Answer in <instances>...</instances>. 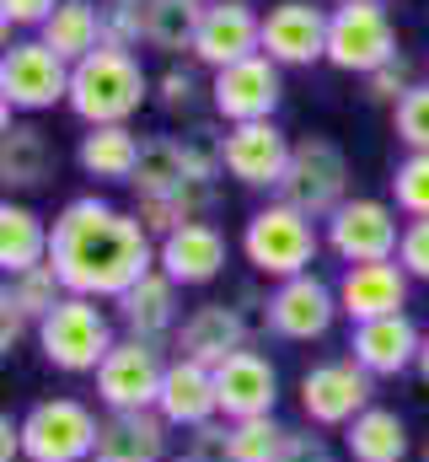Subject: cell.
I'll return each mask as SVG.
<instances>
[{
  "label": "cell",
  "instance_id": "obj_50",
  "mask_svg": "<svg viewBox=\"0 0 429 462\" xmlns=\"http://www.w3.org/2000/svg\"><path fill=\"white\" fill-rule=\"evenodd\" d=\"M338 5H354V0H338Z\"/></svg>",
  "mask_w": 429,
  "mask_h": 462
},
{
  "label": "cell",
  "instance_id": "obj_9",
  "mask_svg": "<svg viewBox=\"0 0 429 462\" xmlns=\"http://www.w3.org/2000/svg\"><path fill=\"white\" fill-rule=\"evenodd\" d=\"M0 97H5V114L11 108L43 114L70 97V65L43 38H16L0 60Z\"/></svg>",
  "mask_w": 429,
  "mask_h": 462
},
{
  "label": "cell",
  "instance_id": "obj_23",
  "mask_svg": "<svg viewBox=\"0 0 429 462\" xmlns=\"http://www.w3.org/2000/svg\"><path fill=\"white\" fill-rule=\"evenodd\" d=\"M225 253H231L225 231L214 221H194V226H178L172 236L156 242V269L172 274L178 285H210L225 269Z\"/></svg>",
  "mask_w": 429,
  "mask_h": 462
},
{
  "label": "cell",
  "instance_id": "obj_1",
  "mask_svg": "<svg viewBox=\"0 0 429 462\" xmlns=\"http://www.w3.org/2000/svg\"><path fill=\"white\" fill-rule=\"evenodd\" d=\"M49 263L59 269L70 296L118 301L129 285H140L156 269V236L145 231L140 216L107 205L97 194H81L54 216Z\"/></svg>",
  "mask_w": 429,
  "mask_h": 462
},
{
  "label": "cell",
  "instance_id": "obj_10",
  "mask_svg": "<svg viewBox=\"0 0 429 462\" xmlns=\"http://www.w3.org/2000/svg\"><path fill=\"white\" fill-rule=\"evenodd\" d=\"M161 382H167V355H161V345H145V339H129V334L97 365V398H103L107 414L156 409L161 403Z\"/></svg>",
  "mask_w": 429,
  "mask_h": 462
},
{
  "label": "cell",
  "instance_id": "obj_7",
  "mask_svg": "<svg viewBox=\"0 0 429 462\" xmlns=\"http://www.w3.org/2000/svg\"><path fill=\"white\" fill-rule=\"evenodd\" d=\"M397 60V27L381 0H354L327 16V65L349 76H376Z\"/></svg>",
  "mask_w": 429,
  "mask_h": 462
},
{
  "label": "cell",
  "instance_id": "obj_51",
  "mask_svg": "<svg viewBox=\"0 0 429 462\" xmlns=\"http://www.w3.org/2000/svg\"><path fill=\"white\" fill-rule=\"evenodd\" d=\"M199 5H214V0H199Z\"/></svg>",
  "mask_w": 429,
  "mask_h": 462
},
{
  "label": "cell",
  "instance_id": "obj_8",
  "mask_svg": "<svg viewBox=\"0 0 429 462\" xmlns=\"http://www.w3.org/2000/svg\"><path fill=\"white\" fill-rule=\"evenodd\" d=\"M301 414L317 425V430H349L365 409H370V393H376V376L343 355V360H317L306 376H301Z\"/></svg>",
  "mask_w": 429,
  "mask_h": 462
},
{
  "label": "cell",
  "instance_id": "obj_46",
  "mask_svg": "<svg viewBox=\"0 0 429 462\" xmlns=\"http://www.w3.org/2000/svg\"><path fill=\"white\" fill-rule=\"evenodd\" d=\"M0 462H22V420L0 414Z\"/></svg>",
  "mask_w": 429,
  "mask_h": 462
},
{
  "label": "cell",
  "instance_id": "obj_41",
  "mask_svg": "<svg viewBox=\"0 0 429 462\" xmlns=\"http://www.w3.org/2000/svg\"><path fill=\"white\" fill-rule=\"evenodd\" d=\"M188 457L194 462H231V420H210L188 430Z\"/></svg>",
  "mask_w": 429,
  "mask_h": 462
},
{
  "label": "cell",
  "instance_id": "obj_20",
  "mask_svg": "<svg viewBox=\"0 0 429 462\" xmlns=\"http://www.w3.org/2000/svg\"><path fill=\"white\" fill-rule=\"evenodd\" d=\"M419 345H424V328L408 312L354 323V334H349V355L370 376H403V371H414L419 365Z\"/></svg>",
  "mask_w": 429,
  "mask_h": 462
},
{
  "label": "cell",
  "instance_id": "obj_3",
  "mask_svg": "<svg viewBox=\"0 0 429 462\" xmlns=\"http://www.w3.org/2000/svg\"><path fill=\"white\" fill-rule=\"evenodd\" d=\"M322 247V231L312 216H301L296 205L285 199H269L263 210L247 216V231H242V253L258 274H269L274 285L279 280H296V274H312Z\"/></svg>",
  "mask_w": 429,
  "mask_h": 462
},
{
  "label": "cell",
  "instance_id": "obj_28",
  "mask_svg": "<svg viewBox=\"0 0 429 462\" xmlns=\"http://www.w3.org/2000/svg\"><path fill=\"white\" fill-rule=\"evenodd\" d=\"M49 247H54V226H43L38 210L11 205V199L0 205V269H5V280L49 263Z\"/></svg>",
  "mask_w": 429,
  "mask_h": 462
},
{
  "label": "cell",
  "instance_id": "obj_25",
  "mask_svg": "<svg viewBox=\"0 0 429 462\" xmlns=\"http://www.w3.org/2000/svg\"><path fill=\"white\" fill-rule=\"evenodd\" d=\"M140 151H145V140H140L129 124H103V129H87V134H81L76 162H81L87 178H103V183H134Z\"/></svg>",
  "mask_w": 429,
  "mask_h": 462
},
{
  "label": "cell",
  "instance_id": "obj_42",
  "mask_svg": "<svg viewBox=\"0 0 429 462\" xmlns=\"http://www.w3.org/2000/svg\"><path fill=\"white\" fill-rule=\"evenodd\" d=\"M397 263H403L414 280H429V216H419V221H408V226H403Z\"/></svg>",
  "mask_w": 429,
  "mask_h": 462
},
{
  "label": "cell",
  "instance_id": "obj_35",
  "mask_svg": "<svg viewBox=\"0 0 429 462\" xmlns=\"http://www.w3.org/2000/svg\"><path fill=\"white\" fill-rule=\"evenodd\" d=\"M178 145H183V156H188V172H194V178L214 183V178L225 172V129H220V124H210V118L188 124V129L178 134Z\"/></svg>",
  "mask_w": 429,
  "mask_h": 462
},
{
  "label": "cell",
  "instance_id": "obj_16",
  "mask_svg": "<svg viewBox=\"0 0 429 462\" xmlns=\"http://www.w3.org/2000/svg\"><path fill=\"white\" fill-rule=\"evenodd\" d=\"M214 393H220V420H258L274 414L279 403V371L263 349L247 345L214 365Z\"/></svg>",
  "mask_w": 429,
  "mask_h": 462
},
{
  "label": "cell",
  "instance_id": "obj_44",
  "mask_svg": "<svg viewBox=\"0 0 429 462\" xmlns=\"http://www.w3.org/2000/svg\"><path fill=\"white\" fill-rule=\"evenodd\" d=\"M279 462H333V447H327L322 436H312V430H290Z\"/></svg>",
  "mask_w": 429,
  "mask_h": 462
},
{
  "label": "cell",
  "instance_id": "obj_43",
  "mask_svg": "<svg viewBox=\"0 0 429 462\" xmlns=\"http://www.w3.org/2000/svg\"><path fill=\"white\" fill-rule=\"evenodd\" d=\"M59 11V0H0V22L5 27H43Z\"/></svg>",
  "mask_w": 429,
  "mask_h": 462
},
{
  "label": "cell",
  "instance_id": "obj_29",
  "mask_svg": "<svg viewBox=\"0 0 429 462\" xmlns=\"http://www.w3.org/2000/svg\"><path fill=\"white\" fill-rule=\"evenodd\" d=\"M38 38L65 65H81L87 54L103 49V5H92V0H59V11L38 27Z\"/></svg>",
  "mask_w": 429,
  "mask_h": 462
},
{
  "label": "cell",
  "instance_id": "obj_30",
  "mask_svg": "<svg viewBox=\"0 0 429 462\" xmlns=\"http://www.w3.org/2000/svg\"><path fill=\"white\" fill-rule=\"evenodd\" d=\"M214 183H205V178H188L183 189H172V194H156V199H140L134 205V216L145 221V231L161 242V236H172L178 226H194V221H210L214 210Z\"/></svg>",
  "mask_w": 429,
  "mask_h": 462
},
{
  "label": "cell",
  "instance_id": "obj_52",
  "mask_svg": "<svg viewBox=\"0 0 429 462\" xmlns=\"http://www.w3.org/2000/svg\"><path fill=\"white\" fill-rule=\"evenodd\" d=\"M134 5H145V0H134Z\"/></svg>",
  "mask_w": 429,
  "mask_h": 462
},
{
  "label": "cell",
  "instance_id": "obj_33",
  "mask_svg": "<svg viewBox=\"0 0 429 462\" xmlns=\"http://www.w3.org/2000/svg\"><path fill=\"white\" fill-rule=\"evenodd\" d=\"M0 296H5L11 307H22L32 323H43V318L70 296V291H65V280H59V269H54V263H38V269H27V274H11Z\"/></svg>",
  "mask_w": 429,
  "mask_h": 462
},
{
  "label": "cell",
  "instance_id": "obj_48",
  "mask_svg": "<svg viewBox=\"0 0 429 462\" xmlns=\"http://www.w3.org/2000/svg\"><path fill=\"white\" fill-rule=\"evenodd\" d=\"M419 462H429V430H424V441H419Z\"/></svg>",
  "mask_w": 429,
  "mask_h": 462
},
{
  "label": "cell",
  "instance_id": "obj_40",
  "mask_svg": "<svg viewBox=\"0 0 429 462\" xmlns=\"http://www.w3.org/2000/svg\"><path fill=\"white\" fill-rule=\"evenodd\" d=\"M414 87H419V81H414V60H408V54H397L392 65H381L376 76H365V97H370V103H392V108H397Z\"/></svg>",
  "mask_w": 429,
  "mask_h": 462
},
{
  "label": "cell",
  "instance_id": "obj_13",
  "mask_svg": "<svg viewBox=\"0 0 429 462\" xmlns=\"http://www.w3.org/2000/svg\"><path fill=\"white\" fill-rule=\"evenodd\" d=\"M285 97V81H279V65L269 54H252L242 65H225L214 70L210 81V103L220 124H258V118H274Z\"/></svg>",
  "mask_w": 429,
  "mask_h": 462
},
{
  "label": "cell",
  "instance_id": "obj_27",
  "mask_svg": "<svg viewBox=\"0 0 429 462\" xmlns=\"http://www.w3.org/2000/svg\"><path fill=\"white\" fill-rule=\"evenodd\" d=\"M343 452L354 462H408V452H414L408 420H403L397 409L370 403V409L343 430Z\"/></svg>",
  "mask_w": 429,
  "mask_h": 462
},
{
  "label": "cell",
  "instance_id": "obj_32",
  "mask_svg": "<svg viewBox=\"0 0 429 462\" xmlns=\"http://www.w3.org/2000/svg\"><path fill=\"white\" fill-rule=\"evenodd\" d=\"M194 172H188V156H183V145H178V134H151L145 140V151H140V167H134V194L140 199H156V194H172V189H183Z\"/></svg>",
  "mask_w": 429,
  "mask_h": 462
},
{
  "label": "cell",
  "instance_id": "obj_17",
  "mask_svg": "<svg viewBox=\"0 0 429 462\" xmlns=\"http://www.w3.org/2000/svg\"><path fill=\"white\" fill-rule=\"evenodd\" d=\"M327 16L312 0H279L263 11V54L274 65H317L327 60Z\"/></svg>",
  "mask_w": 429,
  "mask_h": 462
},
{
  "label": "cell",
  "instance_id": "obj_37",
  "mask_svg": "<svg viewBox=\"0 0 429 462\" xmlns=\"http://www.w3.org/2000/svg\"><path fill=\"white\" fill-rule=\"evenodd\" d=\"M140 43H145V5H134V0H107L103 5V49L134 54Z\"/></svg>",
  "mask_w": 429,
  "mask_h": 462
},
{
  "label": "cell",
  "instance_id": "obj_45",
  "mask_svg": "<svg viewBox=\"0 0 429 462\" xmlns=\"http://www.w3.org/2000/svg\"><path fill=\"white\" fill-rule=\"evenodd\" d=\"M27 328H38V323H32V318H27L22 307H11V301L0 296V349L11 355V349H16V339H22Z\"/></svg>",
  "mask_w": 429,
  "mask_h": 462
},
{
  "label": "cell",
  "instance_id": "obj_14",
  "mask_svg": "<svg viewBox=\"0 0 429 462\" xmlns=\"http://www.w3.org/2000/svg\"><path fill=\"white\" fill-rule=\"evenodd\" d=\"M290 140L274 118L258 124H225V172L247 189H279L285 167H290Z\"/></svg>",
  "mask_w": 429,
  "mask_h": 462
},
{
  "label": "cell",
  "instance_id": "obj_18",
  "mask_svg": "<svg viewBox=\"0 0 429 462\" xmlns=\"http://www.w3.org/2000/svg\"><path fill=\"white\" fill-rule=\"evenodd\" d=\"M156 414L172 430H199L220 420V393H214V365L194 360V355H172L167 360V382H161V403Z\"/></svg>",
  "mask_w": 429,
  "mask_h": 462
},
{
  "label": "cell",
  "instance_id": "obj_4",
  "mask_svg": "<svg viewBox=\"0 0 429 462\" xmlns=\"http://www.w3.org/2000/svg\"><path fill=\"white\" fill-rule=\"evenodd\" d=\"M32 339H38V355L54 371H65V376H97V365L118 345L113 339V318L103 312V301H92V296H65L32 328Z\"/></svg>",
  "mask_w": 429,
  "mask_h": 462
},
{
  "label": "cell",
  "instance_id": "obj_12",
  "mask_svg": "<svg viewBox=\"0 0 429 462\" xmlns=\"http://www.w3.org/2000/svg\"><path fill=\"white\" fill-rule=\"evenodd\" d=\"M338 285H327L317 274H296V280H279L269 291V334L274 339H290V345H312L327 339V328L338 323Z\"/></svg>",
  "mask_w": 429,
  "mask_h": 462
},
{
  "label": "cell",
  "instance_id": "obj_47",
  "mask_svg": "<svg viewBox=\"0 0 429 462\" xmlns=\"http://www.w3.org/2000/svg\"><path fill=\"white\" fill-rule=\"evenodd\" d=\"M414 371H419V382L429 387V328H424V345H419V365Z\"/></svg>",
  "mask_w": 429,
  "mask_h": 462
},
{
  "label": "cell",
  "instance_id": "obj_21",
  "mask_svg": "<svg viewBox=\"0 0 429 462\" xmlns=\"http://www.w3.org/2000/svg\"><path fill=\"white\" fill-rule=\"evenodd\" d=\"M178 280L172 274H161V269H151L140 285H129L113 307H118V323H123V334L129 339H145V345H161L167 334H178L183 328V301H178Z\"/></svg>",
  "mask_w": 429,
  "mask_h": 462
},
{
  "label": "cell",
  "instance_id": "obj_19",
  "mask_svg": "<svg viewBox=\"0 0 429 462\" xmlns=\"http://www.w3.org/2000/svg\"><path fill=\"white\" fill-rule=\"evenodd\" d=\"M408 269L397 258L387 263H349L338 280V307L349 323H370V318H392L408 307Z\"/></svg>",
  "mask_w": 429,
  "mask_h": 462
},
{
  "label": "cell",
  "instance_id": "obj_24",
  "mask_svg": "<svg viewBox=\"0 0 429 462\" xmlns=\"http://www.w3.org/2000/svg\"><path fill=\"white\" fill-rule=\"evenodd\" d=\"M172 425L156 409H134V414H107L103 436H97V457L92 462H167V436Z\"/></svg>",
  "mask_w": 429,
  "mask_h": 462
},
{
  "label": "cell",
  "instance_id": "obj_5",
  "mask_svg": "<svg viewBox=\"0 0 429 462\" xmlns=\"http://www.w3.org/2000/svg\"><path fill=\"white\" fill-rule=\"evenodd\" d=\"M103 420L81 398H43L22 414V462H92Z\"/></svg>",
  "mask_w": 429,
  "mask_h": 462
},
{
  "label": "cell",
  "instance_id": "obj_39",
  "mask_svg": "<svg viewBox=\"0 0 429 462\" xmlns=\"http://www.w3.org/2000/svg\"><path fill=\"white\" fill-rule=\"evenodd\" d=\"M392 124H397V140L408 151H429V87H414L397 108H392Z\"/></svg>",
  "mask_w": 429,
  "mask_h": 462
},
{
  "label": "cell",
  "instance_id": "obj_26",
  "mask_svg": "<svg viewBox=\"0 0 429 462\" xmlns=\"http://www.w3.org/2000/svg\"><path fill=\"white\" fill-rule=\"evenodd\" d=\"M54 145H49V134L38 129V124H11L5 118V129H0V183L5 189H38V183H49V172H54Z\"/></svg>",
  "mask_w": 429,
  "mask_h": 462
},
{
  "label": "cell",
  "instance_id": "obj_34",
  "mask_svg": "<svg viewBox=\"0 0 429 462\" xmlns=\"http://www.w3.org/2000/svg\"><path fill=\"white\" fill-rule=\"evenodd\" d=\"M285 441H290V425H279L274 414L231 420V462H279Z\"/></svg>",
  "mask_w": 429,
  "mask_h": 462
},
{
  "label": "cell",
  "instance_id": "obj_31",
  "mask_svg": "<svg viewBox=\"0 0 429 462\" xmlns=\"http://www.w3.org/2000/svg\"><path fill=\"white\" fill-rule=\"evenodd\" d=\"M199 22H205L199 0H145V43L161 54H183V49L194 54Z\"/></svg>",
  "mask_w": 429,
  "mask_h": 462
},
{
  "label": "cell",
  "instance_id": "obj_38",
  "mask_svg": "<svg viewBox=\"0 0 429 462\" xmlns=\"http://www.w3.org/2000/svg\"><path fill=\"white\" fill-rule=\"evenodd\" d=\"M199 97H205V81H199L194 65H167V70H161V81H156V103H161L167 114H194Z\"/></svg>",
  "mask_w": 429,
  "mask_h": 462
},
{
  "label": "cell",
  "instance_id": "obj_11",
  "mask_svg": "<svg viewBox=\"0 0 429 462\" xmlns=\"http://www.w3.org/2000/svg\"><path fill=\"white\" fill-rule=\"evenodd\" d=\"M322 242L343 258V263H387L403 247V226H397V205L387 199H343L333 216Z\"/></svg>",
  "mask_w": 429,
  "mask_h": 462
},
{
  "label": "cell",
  "instance_id": "obj_49",
  "mask_svg": "<svg viewBox=\"0 0 429 462\" xmlns=\"http://www.w3.org/2000/svg\"><path fill=\"white\" fill-rule=\"evenodd\" d=\"M167 462H194V457H167Z\"/></svg>",
  "mask_w": 429,
  "mask_h": 462
},
{
  "label": "cell",
  "instance_id": "obj_15",
  "mask_svg": "<svg viewBox=\"0 0 429 462\" xmlns=\"http://www.w3.org/2000/svg\"><path fill=\"white\" fill-rule=\"evenodd\" d=\"M252 54H263V16L252 11V0H214V5H205L194 60L210 65V70H225V65H242Z\"/></svg>",
  "mask_w": 429,
  "mask_h": 462
},
{
  "label": "cell",
  "instance_id": "obj_22",
  "mask_svg": "<svg viewBox=\"0 0 429 462\" xmlns=\"http://www.w3.org/2000/svg\"><path fill=\"white\" fill-rule=\"evenodd\" d=\"M172 339H178V355H194V360H205V365H220V360H231L236 349L252 345V323L242 318L236 301H199V307L183 318V328H178Z\"/></svg>",
  "mask_w": 429,
  "mask_h": 462
},
{
  "label": "cell",
  "instance_id": "obj_2",
  "mask_svg": "<svg viewBox=\"0 0 429 462\" xmlns=\"http://www.w3.org/2000/svg\"><path fill=\"white\" fill-rule=\"evenodd\" d=\"M145 97H151V76L123 49H97L81 65H70V97H65V108L81 118L87 129L129 124L145 108Z\"/></svg>",
  "mask_w": 429,
  "mask_h": 462
},
{
  "label": "cell",
  "instance_id": "obj_36",
  "mask_svg": "<svg viewBox=\"0 0 429 462\" xmlns=\"http://www.w3.org/2000/svg\"><path fill=\"white\" fill-rule=\"evenodd\" d=\"M392 205L419 221L429 216V151H408L397 167H392Z\"/></svg>",
  "mask_w": 429,
  "mask_h": 462
},
{
  "label": "cell",
  "instance_id": "obj_6",
  "mask_svg": "<svg viewBox=\"0 0 429 462\" xmlns=\"http://www.w3.org/2000/svg\"><path fill=\"white\" fill-rule=\"evenodd\" d=\"M274 199L296 205V210L312 216V221H327V216L349 199V156H343L327 134H306V140H296L290 167H285Z\"/></svg>",
  "mask_w": 429,
  "mask_h": 462
}]
</instances>
